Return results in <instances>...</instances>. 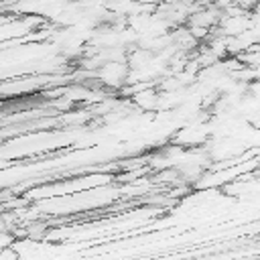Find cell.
Masks as SVG:
<instances>
[{
    "label": "cell",
    "instance_id": "6da1fadb",
    "mask_svg": "<svg viewBox=\"0 0 260 260\" xmlns=\"http://www.w3.org/2000/svg\"><path fill=\"white\" fill-rule=\"evenodd\" d=\"M260 0H234V4H238L242 10H246V12H250V10H254V6L258 4Z\"/></svg>",
    "mask_w": 260,
    "mask_h": 260
}]
</instances>
